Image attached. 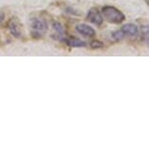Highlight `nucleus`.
Here are the masks:
<instances>
[{"label":"nucleus","instance_id":"nucleus-5","mask_svg":"<svg viewBox=\"0 0 149 149\" xmlns=\"http://www.w3.org/2000/svg\"><path fill=\"white\" fill-rule=\"evenodd\" d=\"M76 31L78 33H80L81 35L83 36H86V37H94L95 35V30L93 29V27L89 26L88 24H78L76 26Z\"/></svg>","mask_w":149,"mask_h":149},{"label":"nucleus","instance_id":"nucleus-1","mask_svg":"<svg viewBox=\"0 0 149 149\" xmlns=\"http://www.w3.org/2000/svg\"><path fill=\"white\" fill-rule=\"evenodd\" d=\"M102 15L110 24H119L125 21V15L114 6H104L102 9Z\"/></svg>","mask_w":149,"mask_h":149},{"label":"nucleus","instance_id":"nucleus-10","mask_svg":"<svg viewBox=\"0 0 149 149\" xmlns=\"http://www.w3.org/2000/svg\"><path fill=\"white\" fill-rule=\"evenodd\" d=\"M103 46H104V44L100 40H94L90 43V47L92 49H100V48H102Z\"/></svg>","mask_w":149,"mask_h":149},{"label":"nucleus","instance_id":"nucleus-7","mask_svg":"<svg viewBox=\"0 0 149 149\" xmlns=\"http://www.w3.org/2000/svg\"><path fill=\"white\" fill-rule=\"evenodd\" d=\"M53 29L56 31V39L60 41H64V35H65V31H64V27L61 26V22H53Z\"/></svg>","mask_w":149,"mask_h":149},{"label":"nucleus","instance_id":"nucleus-4","mask_svg":"<svg viewBox=\"0 0 149 149\" xmlns=\"http://www.w3.org/2000/svg\"><path fill=\"white\" fill-rule=\"evenodd\" d=\"M87 19L97 26H102L103 22V17L102 15V13H100L97 8H92V9H90L88 15H87Z\"/></svg>","mask_w":149,"mask_h":149},{"label":"nucleus","instance_id":"nucleus-3","mask_svg":"<svg viewBox=\"0 0 149 149\" xmlns=\"http://www.w3.org/2000/svg\"><path fill=\"white\" fill-rule=\"evenodd\" d=\"M7 27H8V29H9L10 33L13 36H15L17 38L22 37V24H21V22H19L18 18H15V17H14V18L10 19L7 24Z\"/></svg>","mask_w":149,"mask_h":149},{"label":"nucleus","instance_id":"nucleus-8","mask_svg":"<svg viewBox=\"0 0 149 149\" xmlns=\"http://www.w3.org/2000/svg\"><path fill=\"white\" fill-rule=\"evenodd\" d=\"M64 42L68 45L70 48H81V47H86V42L81 40V39L77 37H69L64 39Z\"/></svg>","mask_w":149,"mask_h":149},{"label":"nucleus","instance_id":"nucleus-9","mask_svg":"<svg viewBox=\"0 0 149 149\" xmlns=\"http://www.w3.org/2000/svg\"><path fill=\"white\" fill-rule=\"evenodd\" d=\"M124 37H125V35H124V33L122 32V30H117V31L112 33V38H113L115 41L122 40Z\"/></svg>","mask_w":149,"mask_h":149},{"label":"nucleus","instance_id":"nucleus-2","mask_svg":"<svg viewBox=\"0 0 149 149\" xmlns=\"http://www.w3.org/2000/svg\"><path fill=\"white\" fill-rule=\"evenodd\" d=\"M31 36L33 38H41L48 29V24L43 19L34 18L30 21Z\"/></svg>","mask_w":149,"mask_h":149},{"label":"nucleus","instance_id":"nucleus-6","mask_svg":"<svg viewBox=\"0 0 149 149\" xmlns=\"http://www.w3.org/2000/svg\"><path fill=\"white\" fill-rule=\"evenodd\" d=\"M122 32L124 33L125 36H130V37H134V36L137 35L139 33V29L136 24H125L122 29Z\"/></svg>","mask_w":149,"mask_h":149},{"label":"nucleus","instance_id":"nucleus-11","mask_svg":"<svg viewBox=\"0 0 149 149\" xmlns=\"http://www.w3.org/2000/svg\"><path fill=\"white\" fill-rule=\"evenodd\" d=\"M4 19V14L3 13H0V22H3Z\"/></svg>","mask_w":149,"mask_h":149}]
</instances>
